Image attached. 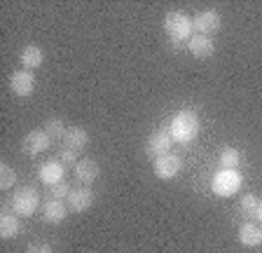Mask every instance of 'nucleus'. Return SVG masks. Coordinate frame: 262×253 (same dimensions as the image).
<instances>
[{
	"instance_id": "nucleus-22",
	"label": "nucleus",
	"mask_w": 262,
	"mask_h": 253,
	"mask_svg": "<svg viewBox=\"0 0 262 253\" xmlns=\"http://www.w3.org/2000/svg\"><path fill=\"white\" fill-rule=\"evenodd\" d=\"M71 190H73V187L68 185V183L61 181V183H56V185H49V187H47V195H49L52 199H68Z\"/></svg>"
},
{
	"instance_id": "nucleus-26",
	"label": "nucleus",
	"mask_w": 262,
	"mask_h": 253,
	"mask_svg": "<svg viewBox=\"0 0 262 253\" xmlns=\"http://www.w3.org/2000/svg\"><path fill=\"white\" fill-rule=\"evenodd\" d=\"M255 218H257V223H262V202L257 204V211H255Z\"/></svg>"
},
{
	"instance_id": "nucleus-20",
	"label": "nucleus",
	"mask_w": 262,
	"mask_h": 253,
	"mask_svg": "<svg viewBox=\"0 0 262 253\" xmlns=\"http://www.w3.org/2000/svg\"><path fill=\"white\" fill-rule=\"evenodd\" d=\"M45 132H47V136L54 141V138H63L66 129H63V122L59 120V117H49L47 122H45Z\"/></svg>"
},
{
	"instance_id": "nucleus-8",
	"label": "nucleus",
	"mask_w": 262,
	"mask_h": 253,
	"mask_svg": "<svg viewBox=\"0 0 262 253\" xmlns=\"http://www.w3.org/2000/svg\"><path fill=\"white\" fill-rule=\"evenodd\" d=\"M192 26H194V31L199 35H208L211 38L213 33L220 31V14L215 10H204L192 19Z\"/></svg>"
},
{
	"instance_id": "nucleus-11",
	"label": "nucleus",
	"mask_w": 262,
	"mask_h": 253,
	"mask_svg": "<svg viewBox=\"0 0 262 253\" xmlns=\"http://www.w3.org/2000/svg\"><path fill=\"white\" fill-rule=\"evenodd\" d=\"M66 216H68V204H63V199H47L42 204V220L49 225L63 223Z\"/></svg>"
},
{
	"instance_id": "nucleus-9",
	"label": "nucleus",
	"mask_w": 262,
	"mask_h": 253,
	"mask_svg": "<svg viewBox=\"0 0 262 253\" xmlns=\"http://www.w3.org/2000/svg\"><path fill=\"white\" fill-rule=\"evenodd\" d=\"M66 204H68V211H75V214H84V211L92 209L94 193L89 190V185L75 187V190H71V195H68Z\"/></svg>"
},
{
	"instance_id": "nucleus-4",
	"label": "nucleus",
	"mask_w": 262,
	"mask_h": 253,
	"mask_svg": "<svg viewBox=\"0 0 262 253\" xmlns=\"http://www.w3.org/2000/svg\"><path fill=\"white\" fill-rule=\"evenodd\" d=\"M10 206H12V211H14L16 216H24V218H26V216H33L35 211H38V206H40L38 190L31 187V185L19 187V190L14 193V197H12Z\"/></svg>"
},
{
	"instance_id": "nucleus-12",
	"label": "nucleus",
	"mask_w": 262,
	"mask_h": 253,
	"mask_svg": "<svg viewBox=\"0 0 262 253\" xmlns=\"http://www.w3.org/2000/svg\"><path fill=\"white\" fill-rule=\"evenodd\" d=\"M63 174H66L63 164H61V162H56V160L45 162V164L38 169V178H40V183H45L47 187H49V185H56V183L63 181Z\"/></svg>"
},
{
	"instance_id": "nucleus-15",
	"label": "nucleus",
	"mask_w": 262,
	"mask_h": 253,
	"mask_svg": "<svg viewBox=\"0 0 262 253\" xmlns=\"http://www.w3.org/2000/svg\"><path fill=\"white\" fill-rule=\"evenodd\" d=\"M239 242L246 248H257L262 246V227L255 223H244L239 227Z\"/></svg>"
},
{
	"instance_id": "nucleus-10",
	"label": "nucleus",
	"mask_w": 262,
	"mask_h": 253,
	"mask_svg": "<svg viewBox=\"0 0 262 253\" xmlns=\"http://www.w3.org/2000/svg\"><path fill=\"white\" fill-rule=\"evenodd\" d=\"M10 89L16 94V96H31L33 89H35V75L26 68H19L10 75Z\"/></svg>"
},
{
	"instance_id": "nucleus-19",
	"label": "nucleus",
	"mask_w": 262,
	"mask_h": 253,
	"mask_svg": "<svg viewBox=\"0 0 262 253\" xmlns=\"http://www.w3.org/2000/svg\"><path fill=\"white\" fill-rule=\"evenodd\" d=\"M220 169H239L241 164V155L236 148H225L223 153H220Z\"/></svg>"
},
{
	"instance_id": "nucleus-6",
	"label": "nucleus",
	"mask_w": 262,
	"mask_h": 253,
	"mask_svg": "<svg viewBox=\"0 0 262 253\" xmlns=\"http://www.w3.org/2000/svg\"><path fill=\"white\" fill-rule=\"evenodd\" d=\"M180 169H183V160L173 153L162 155V157L155 160V174H157V178H162V181H171V178H176L180 174Z\"/></svg>"
},
{
	"instance_id": "nucleus-14",
	"label": "nucleus",
	"mask_w": 262,
	"mask_h": 253,
	"mask_svg": "<svg viewBox=\"0 0 262 253\" xmlns=\"http://www.w3.org/2000/svg\"><path fill=\"white\" fill-rule=\"evenodd\" d=\"M98 176H101V166H98L94 160H80L75 164V178L82 183V185L96 183Z\"/></svg>"
},
{
	"instance_id": "nucleus-16",
	"label": "nucleus",
	"mask_w": 262,
	"mask_h": 253,
	"mask_svg": "<svg viewBox=\"0 0 262 253\" xmlns=\"http://www.w3.org/2000/svg\"><path fill=\"white\" fill-rule=\"evenodd\" d=\"M89 143V134L82 129V126H71L66 129L63 138H61V145H68V148H75V150H84Z\"/></svg>"
},
{
	"instance_id": "nucleus-1",
	"label": "nucleus",
	"mask_w": 262,
	"mask_h": 253,
	"mask_svg": "<svg viewBox=\"0 0 262 253\" xmlns=\"http://www.w3.org/2000/svg\"><path fill=\"white\" fill-rule=\"evenodd\" d=\"M169 134L176 143L190 145L199 136V117L194 110H178L169 120Z\"/></svg>"
},
{
	"instance_id": "nucleus-2",
	"label": "nucleus",
	"mask_w": 262,
	"mask_h": 253,
	"mask_svg": "<svg viewBox=\"0 0 262 253\" xmlns=\"http://www.w3.org/2000/svg\"><path fill=\"white\" fill-rule=\"evenodd\" d=\"M164 31L171 38V43L183 45V43H190L194 26H192V19L187 14H183V12H169L164 17Z\"/></svg>"
},
{
	"instance_id": "nucleus-23",
	"label": "nucleus",
	"mask_w": 262,
	"mask_h": 253,
	"mask_svg": "<svg viewBox=\"0 0 262 253\" xmlns=\"http://www.w3.org/2000/svg\"><path fill=\"white\" fill-rule=\"evenodd\" d=\"M77 157H80V150L68 148V145H61V148H59V160H61V164H73V166H75V164H77Z\"/></svg>"
},
{
	"instance_id": "nucleus-25",
	"label": "nucleus",
	"mask_w": 262,
	"mask_h": 253,
	"mask_svg": "<svg viewBox=\"0 0 262 253\" xmlns=\"http://www.w3.org/2000/svg\"><path fill=\"white\" fill-rule=\"evenodd\" d=\"M26 253H52V246L45 244V242H35V244H31V246L26 248Z\"/></svg>"
},
{
	"instance_id": "nucleus-7",
	"label": "nucleus",
	"mask_w": 262,
	"mask_h": 253,
	"mask_svg": "<svg viewBox=\"0 0 262 253\" xmlns=\"http://www.w3.org/2000/svg\"><path fill=\"white\" fill-rule=\"evenodd\" d=\"M49 145H52V138L47 136L45 129H33V132H28L21 141V150L26 155H33V157L40 155V153H45Z\"/></svg>"
},
{
	"instance_id": "nucleus-18",
	"label": "nucleus",
	"mask_w": 262,
	"mask_h": 253,
	"mask_svg": "<svg viewBox=\"0 0 262 253\" xmlns=\"http://www.w3.org/2000/svg\"><path fill=\"white\" fill-rule=\"evenodd\" d=\"M21 230V220L16 214H3L0 216V237L3 239H12Z\"/></svg>"
},
{
	"instance_id": "nucleus-5",
	"label": "nucleus",
	"mask_w": 262,
	"mask_h": 253,
	"mask_svg": "<svg viewBox=\"0 0 262 253\" xmlns=\"http://www.w3.org/2000/svg\"><path fill=\"white\" fill-rule=\"evenodd\" d=\"M171 143H173V138H171L169 129H159V132L150 134L145 141V153L147 157H162V155H169L171 153Z\"/></svg>"
},
{
	"instance_id": "nucleus-13",
	"label": "nucleus",
	"mask_w": 262,
	"mask_h": 253,
	"mask_svg": "<svg viewBox=\"0 0 262 253\" xmlns=\"http://www.w3.org/2000/svg\"><path fill=\"white\" fill-rule=\"evenodd\" d=\"M187 50H190V54L196 56V59H208V56H213V52H215V45H213V40L208 38V35L196 33L190 38Z\"/></svg>"
},
{
	"instance_id": "nucleus-17",
	"label": "nucleus",
	"mask_w": 262,
	"mask_h": 253,
	"mask_svg": "<svg viewBox=\"0 0 262 253\" xmlns=\"http://www.w3.org/2000/svg\"><path fill=\"white\" fill-rule=\"evenodd\" d=\"M45 61V52L38 45H26L21 50V66H26V71H33V68H40Z\"/></svg>"
},
{
	"instance_id": "nucleus-21",
	"label": "nucleus",
	"mask_w": 262,
	"mask_h": 253,
	"mask_svg": "<svg viewBox=\"0 0 262 253\" xmlns=\"http://www.w3.org/2000/svg\"><path fill=\"white\" fill-rule=\"evenodd\" d=\"M14 183H16L14 169H12L10 164H0V187H3V190H10V187H14Z\"/></svg>"
},
{
	"instance_id": "nucleus-24",
	"label": "nucleus",
	"mask_w": 262,
	"mask_h": 253,
	"mask_svg": "<svg viewBox=\"0 0 262 253\" xmlns=\"http://www.w3.org/2000/svg\"><path fill=\"white\" fill-rule=\"evenodd\" d=\"M257 204H260V199H257L253 193H248V195H244V197H241V211H244V214H248V216H255Z\"/></svg>"
},
{
	"instance_id": "nucleus-3",
	"label": "nucleus",
	"mask_w": 262,
	"mask_h": 253,
	"mask_svg": "<svg viewBox=\"0 0 262 253\" xmlns=\"http://www.w3.org/2000/svg\"><path fill=\"white\" fill-rule=\"evenodd\" d=\"M241 183H244V176L239 174V169H220L211 178V190L218 197H229V195L239 193Z\"/></svg>"
}]
</instances>
